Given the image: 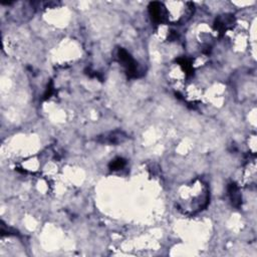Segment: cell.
<instances>
[{"instance_id": "1", "label": "cell", "mask_w": 257, "mask_h": 257, "mask_svg": "<svg viewBox=\"0 0 257 257\" xmlns=\"http://www.w3.org/2000/svg\"><path fill=\"white\" fill-rule=\"evenodd\" d=\"M210 200L208 185L201 179H195L179 191L177 207L186 215H195L204 210Z\"/></svg>"}, {"instance_id": "2", "label": "cell", "mask_w": 257, "mask_h": 257, "mask_svg": "<svg viewBox=\"0 0 257 257\" xmlns=\"http://www.w3.org/2000/svg\"><path fill=\"white\" fill-rule=\"evenodd\" d=\"M166 23L183 24L187 22L194 13V4L192 2H166Z\"/></svg>"}, {"instance_id": "3", "label": "cell", "mask_w": 257, "mask_h": 257, "mask_svg": "<svg viewBox=\"0 0 257 257\" xmlns=\"http://www.w3.org/2000/svg\"><path fill=\"white\" fill-rule=\"evenodd\" d=\"M118 58L120 63L122 64V66L125 68L126 73L129 76L131 77H136L138 76V66L137 63L135 62V60L130 55V53L124 49V48H120L118 51Z\"/></svg>"}, {"instance_id": "4", "label": "cell", "mask_w": 257, "mask_h": 257, "mask_svg": "<svg viewBox=\"0 0 257 257\" xmlns=\"http://www.w3.org/2000/svg\"><path fill=\"white\" fill-rule=\"evenodd\" d=\"M127 138H128V136L124 132L115 131V132H111V133L99 137L98 142L102 143V144L118 145V144H121V143L125 142L127 140Z\"/></svg>"}, {"instance_id": "5", "label": "cell", "mask_w": 257, "mask_h": 257, "mask_svg": "<svg viewBox=\"0 0 257 257\" xmlns=\"http://www.w3.org/2000/svg\"><path fill=\"white\" fill-rule=\"evenodd\" d=\"M149 12L152 19L157 23H166V10L163 2L154 1L149 5Z\"/></svg>"}, {"instance_id": "6", "label": "cell", "mask_w": 257, "mask_h": 257, "mask_svg": "<svg viewBox=\"0 0 257 257\" xmlns=\"http://www.w3.org/2000/svg\"><path fill=\"white\" fill-rule=\"evenodd\" d=\"M235 22L234 17L231 14H225V15H221L219 16L215 23H214V27L216 32H218L219 34H224L227 30H229L233 26Z\"/></svg>"}, {"instance_id": "7", "label": "cell", "mask_w": 257, "mask_h": 257, "mask_svg": "<svg viewBox=\"0 0 257 257\" xmlns=\"http://www.w3.org/2000/svg\"><path fill=\"white\" fill-rule=\"evenodd\" d=\"M228 192H229L232 204L235 207H240L242 204V196L239 187L235 183H231L229 184V186H228Z\"/></svg>"}, {"instance_id": "8", "label": "cell", "mask_w": 257, "mask_h": 257, "mask_svg": "<svg viewBox=\"0 0 257 257\" xmlns=\"http://www.w3.org/2000/svg\"><path fill=\"white\" fill-rule=\"evenodd\" d=\"M126 165V161L122 158H118L116 160H113L110 162V169L112 171H116V170H120L122 168H124Z\"/></svg>"}]
</instances>
